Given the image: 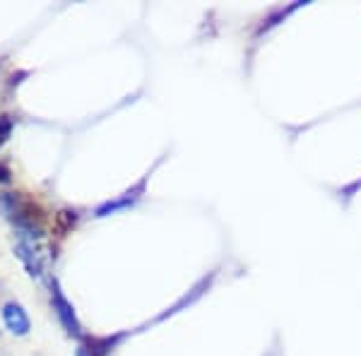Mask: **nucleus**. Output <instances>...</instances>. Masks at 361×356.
Wrapping results in <instances>:
<instances>
[{"label":"nucleus","mask_w":361,"mask_h":356,"mask_svg":"<svg viewBox=\"0 0 361 356\" xmlns=\"http://www.w3.org/2000/svg\"><path fill=\"white\" fill-rule=\"evenodd\" d=\"M0 212L8 221H13L22 238H42V209L32 200L22 197V192H0Z\"/></svg>","instance_id":"obj_1"},{"label":"nucleus","mask_w":361,"mask_h":356,"mask_svg":"<svg viewBox=\"0 0 361 356\" xmlns=\"http://www.w3.org/2000/svg\"><path fill=\"white\" fill-rule=\"evenodd\" d=\"M51 303H54V313L58 318V323L63 325V330L68 332L70 337H82V323H80L78 313H75V306L66 299V294H63L61 284L54 279V284H51Z\"/></svg>","instance_id":"obj_2"},{"label":"nucleus","mask_w":361,"mask_h":356,"mask_svg":"<svg viewBox=\"0 0 361 356\" xmlns=\"http://www.w3.org/2000/svg\"><path fill=\"white\" fill-rule=\"evenodd\" d=\"M0 313H3L5 328L13 332V335H17V337L29 335V330H32V320H29V315H27V311H25V306H22V303H17V301L3 303Z\"/></svg>","instance_id":"obj_3"},{"label":"nucleus","mask_w":361,"mask_h":356,"mask_svg":"<svg viewBox=\"0 0 361 356\" xmlns=\"http://www.w3.org/2000/svg\"><path fill=\"white\" fill-rule=\"evenodd\" d=\"M147 178H149V173L145 176L140 183L133 185L130 190H126L121 197H116V200H109V202H104V205H99L97 207V217H109V214H114V212H118V209H128V207H133L135 202L142 197V192H145V185H147Z\"/></svg>","instance_id":"obj_4"},{"label":"nucleus","mask_w":361,"mask_h":356,"mask_svg":"<svg viewBox=\"0 0 361 356\" xmlns=\"http://www.w3.org/2000/svg\"><path fill=\"white\" fill-rule=\"evenodd\" d=\"M34 241H39V238H22L20 236V241L15 243V255L25 262V267L29 270L32 277H42L44 260H42V255H39V248Z\"/></svg>","instance_id":"obj_5"},{"label":"nucleus","mask_w":361,"mask_h":356,"mask_svg":"<svg viewBox=\"0 0 361 356\" xmlns=\"http://www.w3.org/2000/svg\"><path fill=\"white\" fill-rule=\"evenodd\" d=\"M13 125H15V121L10 118V116H0V147L13 135Z\"/></svg>","instance_id":"obj_6"},{"label":"nucleus","mask_w":361,"mask_h":356,"mask_svg":"<svg viewBox=\"0 0 361 356\" xmlns=\"http://www.w3.org/2000/svg\"><path fill=\"white\" fill-rule=\"evenodd\" d=\"M10 178H13V173H10V168L5 164H0V185L3 183H10Z\"/></svg>","instance_id":"obj_7"},{"label":"nucleus","mask_w":361,"mask_h":356,"mask_svg":"<svg viewBox=\"0 0 361 356\" xmlns=\"http://www.w3.org/2000/svg\"><path fill=\"white\" fill-rule=\"evenodd\" d=\"M75 356H92V352H90V347H87V344H80V347L75 349Z\"/></svg>","instance_id":"obj_8"}]
</instances>
